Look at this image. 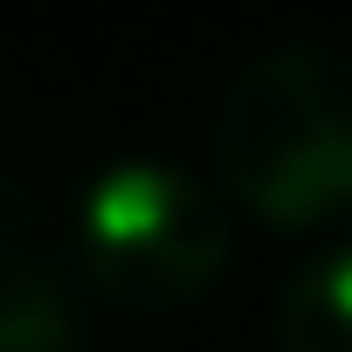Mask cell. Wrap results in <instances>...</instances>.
I'll use <instances>...</instances> for the list:
<instances>
[{
	"label": "cell",
	"instance_id": "cell-3",
	"mask_svg": "<svg viewBox=\"0 0 352 352\" xmlns=\"http://www.w3.org/2000/svg\"><path fill=\"white\" fill-rule=\"evenodd\" d=\"M276 352H352V242L290 270L276 297Z\"/></svg>",
	"mask_w": 352,
	"mask_h": 352
},
{
	"label": "cell",
	"instance_id": "cell-2",
	"mask_svg": "<svg viewBox=\"0 0 352 352\" xmlns=\"http://www.w3.org/2000/svg\"><path fill=\"white\" fill-rule=\"evenodd\" d=\"M228 221L201 173L173 159H118L83 201V263L124 311H166L214 283Z\"/></svg>",
	"mask_w": 352,
	"mask_h": 352
},
{
	"label": "cell",
	"instance_id": "cell-1",
	"mask_svg": "<svg viewBox=\"0 0 352 352\" xmlns=\"http://www.w3.org/2000/svg\"><path fill=\"white\" fill-rule=\"evenodd\" d=\"M214 159L221 180L283 228L352 208V56L276 42L242 63L214 111Z\"/></svg>",
	"mask_w": 352,
	"mask_h": 352
},
{
	"label": "cell",
	"instance_id": "cell-4",
	"mask_svg": "<svg viewBox=\"0 0 352 352\" xmlns=\"http://www.w3.org/2000/svg\"><path fill=\"white\" fill-rule=\"evenodd\" d=\"M0 352H76V318L63 290L21 256L8 263V283H0Z\"/></svg>",
	"mask_w": 352,
	"mask_h": 352
}]
</instances>
